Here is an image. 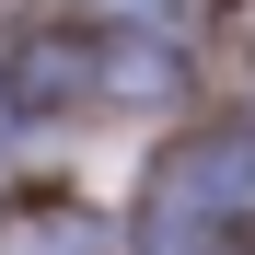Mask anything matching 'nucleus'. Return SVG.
Listing matches in <instances>:
<instances>
[{"label": "nucleus", "mask_w": 255, "mask_h": 255, "mask_svg": "<svg viewBox=\"0 0 255 255\" xmlns=\"http://www.w3.org/2000/svg\"><path fill=\"white\" fill-rule=\"evenodd\" d=\"M244 197H255V139H197L151 197V255H197L209 221H232Z\"/></svg>", "instance_id": "f257e3e1"}, {"label": "nucleus", "mask_w": 255, "mask_h": 255, "mask_svg": "<svg viewBox=\"0 0 255 255\" xmlns=\"http://www.w3.org/2000/svg\"><path fill=\"white\" fill-rule=\"evenodd\" d=\"M0 255H105V244H93V221H81V209H47V221L0 232Z\"/></svg>", "instance_id": "f03ea898"}]
</instances>
